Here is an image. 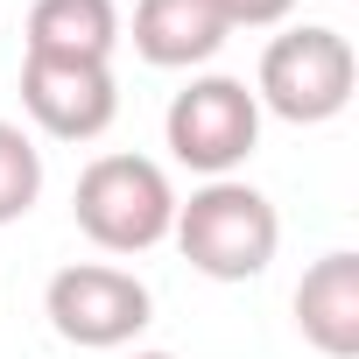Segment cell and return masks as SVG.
<instances>
[{"instance_id": "7a4b0ae2", "label": "cell", "mask_w": 359, "mask_h": 359, "mask_svg": "<svg viewBox=\"0 0 359 359\" xmlns=\"http://www.w3.org/2000/svg\"><path fill=\"white\" fill-rule=\"evenodd\" d=\"M71 219L106 254H148L176 226V191H169L162 162H148V155H99L78 176Z\"/></svg>"}, {"instance_id": "ba28073f", "label": "cell", "mask_w": 359, "mask_h": 359, "mask_svg": "<svg viewBox=\"0 0 359 359\" xmlns=\"http://www.w3.org/2000/svg\"><path fill=\"white\" fill-rule=\"evenodd\" d=\"M296 324L324 359L359 352V254H324L296 282Z\"/></svg>"}, {"instance_id": "5b68a950", "label": "cell", "mask_w": 359, "mask_h": 359, "mask_svg": "<svg viewBox=\"0 0 359 359\" xmlns=\"http://www.w3.org/2000/svg\"><path fill=\"white\" fill-rule=\"evenodd\" d=\"M50 324L64 345L78 352H113V345H134L141 324H148V282H134L127 268H106V261H71L50 275V296H43Z\"/></svg>"}, {"instance_id": "7c38bea8", "label": "cell", "mask_w": 359, "mask_h": 359, "mask_svg": "<svg viewBox=\"0 0 359 359\" xmlns=\"http://www.w3.org/2000/svg\"><path fill=\"white\" fill-rule=\"evenodd\" d=\"M134 359H176V352H134Z\"/></svg>"}, {"instance_id": "277c9868", "label": "cell", "mask_w": 359, "mask_h": 359, "mask_svg": "<svg viewBox=\"0 0 359 359\" xmlns=\"http://www.w3.org/2000/svg\"><path fill=\"white\" fill-rule=\"evenodd\" d=\"M162 134H169V155L198 169V176H233L254 141H261V99L240 85V78H191L184 92L169 99L162 113Z\"/></svg>"}, {"instance_id": "8fae6325", "label": "cell", "mask_w": 359, "mask_h": 359, "mask_svg": "<svg viewBox=\"0 0 359 359\" xmlns=\"http://www.w3.org/2000/svg\"><path fill=\"white\" fill-rule=\"evenodd\" d=\"M219 15H226V29H275L296 15V0H219Z\"/></svg>"}, {"instance_id": "52a82bcc", "label": "cell", "mask_w": 359, "mask_h": 359, "mask_svg": "<svg viewBox=\"0 0 359 359\" xmlns=\"http://www.w3.org/2000/svg\"><path fill=\"white\" fill-rule=\"evenodd\" d=\"M226 36L233 29L219 15V0H141L134 8V50L155 71H191V64L219 57Z\"/></svg>"}, {"instance_id": "9c48e42d", "label": "cell", "mask_w": 359, "mask_h": 359, "mask_svg": "<svg viewBox=\"0 0 359 359\" xmlns=\"http://www.w3.org/2000/svg\"><path fill=\"white\" fill-rule=\"evenodd\" d=\"M113 43H120V8L113 0H36L29 8V57L106 64Z\"/></svg>"}, {"instance_id": "30bf717a", "label": "cell", "mask_w": 359, "mask_h": 359, "mask_svg": "<svg viewBox=\"0 0 359 359\" xmlns=\"http://www.w3.org/2000/svg\"><path fill=\"white\" fill-rule=\"evenodd\" d=\"M36 198H43V148L15 120H0V226L29 219Z\"/></svg>"}, {"instance_id": "3957f363", "label": "cell", "mask_w": 359, "mask_h": 359, "mask_svg": "<svg viewBox=\"0 0 359 359\" xmlns=\"http://www.w3.org/2000/svg\"><path fill=\"white\" fill-rule=\"evenodd\" d=\"M352 78H359V57L338 29H289L268 43L261 57V78H254V99L289 120V127H324L352 106Z\"/></svg>"}, {"instance_id": "6da1fadb", "label": "cell", "mask_w": 359, "mask_h": 359, "mask_svg": "<svg viewBox=\"0 0 359 359\" xmlns=\"http://www.w3.org/2000/svg\"><path fill=\"white\" fill-rule=\"evenodd\" d=\"M169 240L184 247V261L212 282H254L275 247H282V219L275 205L240 184V176H212L205 191H191V205H176V226Z\"/></svg>"}, {"instance_id": "8992f818", "label": "cell", "mask_w": 359, "mask_h": 359, "mask_svg": "<svg viewBox=\"0 0 359 359\" xmlns=\"http://www.w3.org/2000/svg\"><path fill=\"white\" fill-rule=\"evenodd\" d=\"M22 106L57 141H99L120 113L106 64H64V57H22Z\"/></svg>"}]
</instances>
